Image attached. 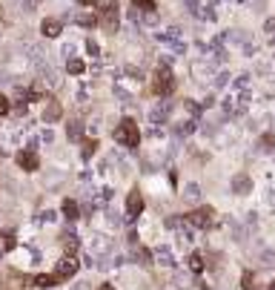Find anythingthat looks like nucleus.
Wrapping results in <instances>:
<instances>
[{
  "instance_id": "obj_1",
  "label": "nucleus",
  "mask_w": 275,
  "mask_h": 290,
  "mask_svg": "<svg viewBox=\"0 0 275 290\" xmlns=\"http://www.w3.org/2000/svg\"><path fill=\"white\" fill-rule=\"evenodd\" d=\"M115 141H118V144H124V147H129V150H135V147H138L140 132H138V124L132 121V118H124V121L118 124V129H115Z\"/></svg>"
},
{
  "instance_id": "obj_2",
  "label": "nucleus",
  "mask_w": 275,
  "mask_h": 290,
  "mask_svg": "<svg viewBox=\"0 0 275 290\" xmlns=\"http://www.w3.org/2000/svg\"><path fill=\"white\" fill-rule=\"evenodd\" d=\"M155 41L164 43V46H172L178 55H183L186 52V43L181 41V29L178 26H166V29H158L155 32Z\"/></svg>"
},
{
  "instance_id": "obj_3",
  "label": "nucleus",
  "mask_w": 275,
  "mask_h": 290,
  "mask_svg": "<svg viewBox=\"0 0 275 290\" xmlns=\"http://www.w3.org/2000/svg\"><path fill=\"white\" fill-rule=\"evenodd\" d=\"M152 89L164 98L175 92V78H172V69L169 66H158V72H155V86Z\"/></svg>"
},
{
  "instance_id": "obj_4",
  "label": "nucleus",
  "mask_w": 275,
  "mask_h": 290,
  "mask_svg": "<svg viewBox=\"0 0 275 290\" xmlns=\"http://www.w3.org/2000/svg\"><path fill=\"white\" fill-rule=\"evenodd\" d=\"M89 250H92V253H97V256H109L115 247H112V238H109V235L92 233V238H89Z\"/></svg>"
},
{
  "instance_id": "obj_5",
  "label": "nucleus",
  "mask_w": 275,
  "mask_h": 290,
  "mask_svg": "<svg viewBox=\"0 0 275 290\" xmlns=\"http://www.w3.org/2000/svg\"><path fill=\"white\" fill-rule=\"evenodd\" d=\"M126 213H129V221L126 224H132L143 213V195H140V190H132L129 193V198H126Z\"/></svg>"
},
{
  "instance_id": "obj_6",
  "label": "nucleus",
  "mask_w": 275,
  "mask_h": 290,
  "mask_svg": "<svg viewBox=\"0 0 275 290\" xmlns=\"http://www.w3.org/2000/svg\"><path fill=\"white\" fill-rule=\"evenodd\" d=\"M17 167H20V170H26V173H35V170L41 167L38 152H35V150H23L20 155H17Z\"/></svg>"
},
{
  "instance_id": "obj_7",
  "label": "nucleus",
  "mask_w": 275,
  "mask_h": 290,
  "mask_svg": "<svg viewBox=\"0 0 275 290\" xmlns=\"http://www.w3.org/2000/svg\"><path fill=\"white\" fill-rule=\"evenodd\" d=\"M186 221L192 224V227H212V210H195V213H189L186 216Z\"/></svg>"
},
{
  "instance_id": "obj_8",
  "label": "nucleus",
  "mask_w": 275,
  "mask_h": 290,
  "mask_svg": "<svg viewBox=\"0 0 275 290\" xmlns=\"http://www.w3.org/2000/svg\"><path fill=\"white\" fill-rule=\"evenodd\" d=\"M229 187H232L235 195H249L252 193V178L244 175V173H241V175H232V184H229Z\"/></svg>"
},
{
  "instance_id": "obj_9",
  "label": "nucleus",
  "mask_w": 275,
  "mask_h": 290,
  "mask_svg": "<svg viewBox=\"0 0 275 290\" xmlns=\"http://www.w3.org/2000/svg\"><path fill=\"white\" fill-rule=\"evenodd\" d=\"M60 32H63V23L57 20V17H46L41 23V35L43 38H60Z\"/></svg>"
},
{
  "instance_id": "obj_10",
  "label": "nucleus",
  "mask_w": 275,
  "mask_h": 290,
  "mask_svg": "<svg viewBox=\"0 0 275 290\" xmlns=\"http://www.w3.org/2000/svg\"><path fill=\"white\" fill-rule=\"evenodd\" d=\"M60 279H72L78 273V262H75V256H66V259H60L57 262V270H55Z\"/></svg>"
},
{
  "instance_id": "obj_11",
  "label": "nucleus",
  "mask_w": 275,
  "mask_h": 290,
  "mask_svg": "<svg viewBox=\"0 0 275 290\" xmlns=\"http://www.w3.org/2000/svg\"><path fill=\"white\" fill-rule=\"evenodd\" d=\"M63 118V107L57 104V101H46V107H43V121L46 124H55Z\"/></svg>"
},
{
  "instance_id": "obj_12",
  "label": "nucleus",
  "mask_w": 275,
  "mask_h": 290,
  "mask_svg": "<svg viewBox=\"0 0 275 290\" xmlns=\"http://www.w3.org/2000/svg\"><path fill=\"white\" fill-rule=\"evenodd\" d=\"M155 262L161 264V267H175V256H172L169 244H158L155 247Z\"/></svg>"
},
{
  "instance_id": "obj_13",
  "label": "nucleus",
  "mask_w": 275,
  "mask_h": 290,
  "mask_svg": "<svg viewBox=\"0 0 275 290\" xmlns=\"http://www.w3.org/2000/svg\"><path fill=\"white\" fill-rule=\"evenodd\" d=\"M169 115H172V107H169V104H158V107L149 110V121L152 124H164Z\"/></svg>"
},
{
  "instance_id": "obj_14",
  "label": "nucleus",
  "mask_w": 275,
  "mask_h": 290,
  "mask_svg": "<svg viewBox=\"0 0 275 290\" xmlns=\"http://www.w3.org/2000/svg\"><path fill=\"white\" fill-rule=\"evenodd\" d=\"M66 138L69 141H81L83 138V121L81 118H72L66 124Z\"/></svg>"
},
{
  "instance_id": "obj_15",
  "label": "nucleus",
  "mask_w": 275,
  "mask_h": 290,
  "mask_svg": "<svg viewBox=\"0 0 275 290\" xmlns=\"http://www.w3.org/2000/svg\"><path fill=\"white\" fill-rule=\"evenodd\" d=\"M183 201H189V204H198L201 201V187L189 181V184H183Z\"/></svg>"
},
{
  "instance_id": "obj_16",
  "label": "nucleus",
  "mask_w": 275,
  "mask_h": 290,
  "mask_svg": "<svg viewBox=\"0 0 275 290\" xmlns=\"http://www.w3.org/2000/svg\"><path fill=\"white\" fill-rule=\"evenodd\" d=\"M35 282H38V288H43V290H52V288H55V285H60L63 279L57 276V273H49V276L43 273V276H38V279H35Z\"/></svg>"
},
{
  "instance_id": "obj_17",
  "label": "nucleus",
  "mask_w": 275,
  "mask_h": 290,
  "mask_svg": "<svg viewBox=\"0 0 275 290\" xmlns=\"http://www.w3.org/2000/svg\"><path fill=\"white\" fill-rule=\"evenodd\" d=\"M186 267H189V273H204V259H201V253H189V259H186Z\"/></svg>"
},
{
  "instance_id": "obj_18",
  "label": "nucleus",
  "mask_w": 275,
  "mask_h": 290,
  "mask_svg": "<svg viewBox=\"0 0 275 290\" xmlns=\"http://www.w3.org/2000/svg\"><path fill=\"white\" fill-rule=\"evenodd\" d=\"M78 213H81V207H78L72 198H66V201H63V216H66V221L75 224V221H78Z\"/></svg>"
},
{
  "instance_id": "obj_19",
  "label": "nucleus",
  "mask_w": 275,
  "mask_h": 290,
  "mask_svg": "<svg viewBox=\"0 0 275 290\" xmlns=\"http://www.w3.org/2000/svg\"><path fill=\"white\" fill-rule=\"evenodd\" d=\"M229 233H232V238L241 244V241H247V230L241 227V221H235V219H229Z\"/></svg>"
},
{
  "instance_id": "obj_20",
  "label": "nucleus",
  "mask_w": 275,
  "mask_h": 290,
  "mask_svg": "<svg viewBox=\"0 0 275 290\" xmlns=\"http://www.w3.org/2000/svg\"><path fill=\"white\" fill-rule=\"evenodd\" d=\"M78 247H81L78 235H75V233H66V238H63V250H66V256H75V253H78Z\"/></svg>"
},
{
  "instance_id": "obj_21",
  "label": "nucleus",
  "mask_w": 275,
  "mask_h": 290,
  "mask_svg": "<svg viewBox=\"0 0 275 290\" xmlns=\"http://www.w3.org/2000/svg\"><path fill=\"white\" fill-rule=\"evenodd\" d=\"M75 20H78V23H81V26H86V29H92V26H97V23H100V14H75Z\"/></svg>"
},
{
  "instance_id": "obj_22",
  "label": "nucleus",
  "mask_w": 275,
  "mask_h": 290,
  "mask_svg": "<svg viewBox=\"0 0 275 290\" xmlns=\"http://www.w3.org/2000/svg\"><path fill=\"white\" fill-rule=\"evenodd\" d=\"M192 238H195L192 230H189V227L183 224V227L178 230V244H181V247H192Z\"/></svg>"
},
{
  "instance_id": "obj_23",
  "label": "nucleus",
  "mask_w": 275,
  "mask_h": 290,
  "mask_svg": "<svg viewBox=\"0 0 275 290\" xmlns=\"http://www.w3.org/2000/svg\"><path fill=\"white\" fill-rule=\"evenodd\" d=\"M258 150H261V152H275V135H273V132L261 135V141H258Z\"/></svg>"
},
{
  "instance_id": "obj_24",
  "label": "nucleus",
  "mask_w": 275,
  "mask_h": 290,
  "mask_svg": "<svg viewBox=\"0 0 275 290\" xmlns=\"http://www.w3.org/2000/svg\"><path fill=\"white\" fill-rule=\"evenodd\" d=\"M66 69H69V75H83V72H86V63L78 60V58H72V60L66 63Z\"/></svg>"
},
{
  "instance_id": "obj_25",
  "label": "nucleus",
  "mask_w": 275,
  "mask_h": 290,
  "mask_svg": "<svg viewBox=\"0 0 275 290\" xmlns=\"http://www.w3.org/2000/svg\"><path fill=\"white\" fill-rule=\"evenodd\" d=\"M95 152H97V141L92 138V141H86V144H83V150H81V158H83V161H89V158H92Z\"/></svg>"
},
{
  "instance_id": "obj_26",
  "label": "nucleus",
  "mask_w": 275,
  "mask_h": 290,
  "mask_svg": "<svg viewBox=\"0 0 275 290\" xmlns=\"http://www.w3.org/2000/svg\"><path fill=\"white\" fill-rule=\"evenodd\" d=\"M152 259H155V253H149V250H143V247L135 250V262H140V264H146V267H149Z\"/></svg>"
},
{
  "instance_id": "obj_27",
  "label": "nucleus",
  "mask_w": 275,
  "mask_h": 290,
  "mask_svg": "<svg viewBox=\"0 0 275 290\" xmlns=\"http://www.w3.org/2000/svg\"><path fill=\"white\" fill-rule=\"evenodd\" d=\"M112 95L118 98V101H124V104H132V95H129V92H126L124 86H118V83H115V86H112Z\"/></svg>"
},
{
  "instance_id": "obj_28",
  "label": "nucleus",
  "mask_w": 275,
  "mask_h": 290,
  "mask_svg": "<svg viewBox=\"0 0 275 290\" xmlns=\"http://www.w3.org/2000/svg\"><path fill=\"white\" fill-rule=\"evenodd\" d=\"M183 110L189 112L192 118H198V115H201V104H195V101H189V98H186V101H183Z\"/></svg>"
},
{
  "instance_id": "obj_29",
  "label": "nucleus",
  "mask_w": 275,
  "mask_h": 290,
  "mask_svg": "<svg viewBox=\"0 0 275 290\" xmlns=\"http://www.w3.org/2000/svg\"><path fill=\"white\" fill-rule=\"evenodd\" d=\"M132 6H138L140 12H155V0H132Z\"/></svg>"
},
{
  "instance_id": "obj_30",
  "label": "nucleus",
  "mask_w": 275,
  "mask_h": 290,
  "mask_svg": "<svg viewBox=\"0 0 275 290\" xmlns=\"http://www.w3.org/2000/svg\"><path fill=\"white\" fill-rule=\"evenodd\" d=\"M181 221H186V219H178V216H169V219L164 221V227H166V230H181V227H183Z\"/></svg>"
},
{
  "instance_id": "obj_31",
  "label": "nucleus",
  "mask_w": 275,
  "mask_h": 290,
  "mask_svg": "<svg viewBox=\"0 0 275 290\" xmlns=\"http://www.w3.org/2000/svg\"><path fill=\"white\" fill-rule=\"evenodd\" d=\"M183 6L189 9V14H195V17H201V9H204V6H201L198 0H183Z\"/></svg>"
},
{
  "instance_id": "obj_32",
  "label": "nucleus",
  "mask_w": 275,
  "mask_h": 290,
  "mask_svg": "<svg viewBox=\"0 0 275 290\" xmlns=\"http://www.w3.org/2000/svg\"><path fill=\"white\" fill-rule=\"evenodd\" d=\"M232 89H235V92H247V89H249V75H241V78L235 81Z\"/></svg>"
},
{
  "instance_id": "obj_33",
  "label": "nucleus",
  "mask_w": 275,
  "mask_h": 290,
  "mask_svg": "<svg viewBox=\"0 0 275 290\" xmlns=\"http://www.w3.org/2000/svg\"><path fill=\"white\" fill-rule=\"evenodd\" d=\"M227 81H229V72H218V75H215V81H212V86L221 89V86H227Z\"/></svg>"
},
{
  "instance_id": "obj_34",
  "label": "nucleus",
  "mask_w": 275,
  "mask_h": 290,
  "mask_svg": "<svg viewBox=\"0 0 275 290\" xmlns=\"http://www.w3.org/2000/svg\"><path fill=\"white\" fill-rule=\"evenodd\" d=\"M55 219H57V213H55V210H43L41 216H38V221H43V224H52Z\"/></svg>"
},
{
  "instance_id": "obj_35",
  "label": "nucleus",
  "mask_w": 275,
  "mask_h": 290,
  "mask_svg": "<svg viewBox=\"0 0 275 290\" xmlns=\"http://www.w3.org/2000/svg\"><path fill=\"white\" fill-rule=\"evenodd\" d=\"M192 132H195V121H183L178 126V135H192Z\"/></svg>"
},
{
  "instance_id": "obj_36",
  "label": "nucleus",
  "mask_w": 275,
  "mask_h": 290,
  "mask_svg": "<svg viewBox=\"0 0 275 290\" xmlns=\"http://www.w3.org/2000/svg\"><path fill=\"white\" fill-rule=\"evenodd\" d=\"M201 20H218L215 9H212V6H204V9H201Z\"/></svg>"
},
{
  "instance_id": "obj_37",
  "label": "nucleus",
  "mask_w": 275,
  "mask_h": 290,
  "mask_svg": "<svg viewBox=\"0 0 275 290\" xmlns=\"http://www.w3.org/2000/svg\"><path fill=\"white\" fill-rule=\"evenodd\" d=\"M86 52H89L92 58H100V46H97L95 41H86Z\"/></svg>"
},
{
  "instance_id": "obj_38",
  "label": "nucleus",
  "mask_w": 275,
  "mask_h": 290,
  "mask_svg": "<svg viewBox=\"0 0 275 290\" xmlns=\"http://www.w3.org/2000/svg\"><path fill=\"white\" fill-rule=\"evenodd\" d=\"M106 219H109V224H115V227H121V216H118L115 210H106Z\"/></svg>"
},
{
  "instance_id": "obj_39",
  "label": "nucleus",
  "mask_w": 275,
  "mask_h": 290,
  "mask_svg": "<svg viewBox=\"0 0 275 290\" xmlns=\"http://www.w3.org/2000/svg\"><path fill=\"white\" fill-rule=\"evenodd\" d=\"M9 112H12V104H9L6 98L0 95V115H9Z\"/></svg>"
},
{
  "instance_id": "obj_40",
  "label": "nucleus",
  "mask_w": 275,
  "mask_h": 290,
  "mask_svg": "<svg viewBox=\"0 0 275 290\" xmlns=\"http://www.w3.org/2000/svg\"><path fill=\"white\" fill-rule=\"evenodd\" d=\"M267 204L275 210V187H270V190H267Z\"/></svg>"
},
{
  "instance_id": "obj_41",
  "label": "nucleus",
  "mask_w": 275,
  "mask_h": 290,
  "mask_svg": "<svg viewBox=\"0 0 275 290\" xmlns=\"http://www.w3.org/2000/svg\"><path fill=\"white\" fill-rule=\"evenodd\" d=\"M100 195H103V201H112V195H115V190H112V187H103V190H100Z\"/></svg>"
},
{
  "instance_id": "obj_42",
  "label": "nucleus",
  "mask_w": 275,
  "mask_h": 290,
  "mask_svg": "<svg viewBox=\"0 0 275 290\" xmlns=\"http://www.w3.org/2000/svg\"><path fill=\"white\" fill-rule=\"evenodd\" d=\"M126 75H129V78H138V81H140V69H135V66H126Z\"/></svg>"
},
{
  "instance_id": "obj_43",
  "label": "nucleus",
  "mask_w": 275,
  "mask_h": 290,
  "mask_svg": "<svg viewBox=\"0 0 275 290\" xmlns=\"http://www.w3.org/2000/svg\"><path fill=\"white\" fill-rule=\"evenodd\" d=\"M41 138L46 141V144H49V141L55 138V132H52V129H43V132H41Z\"/></svg>"
},
{
  "instance_id": "obj_44",
  "label": "nucleus",
  "mask_w": 275,
  "mask_h": 290,
  "mask_svg": "<svg viewBox=\"0 0 275 290\" xmlns=\"http://www.w3.org/2000/svg\"><path fill=\"white\" fill-rule=\"evenodd\" d=\"M129 247H138V233L135 230H129Z\"/></svg>"
},
{
  "instance_id": "obj_45",
  "label": "nucleus",
  "mask_w": 275,
  "mask_h": 290,
  "mask_svg": "<svg viewBox=\"0 0 275 290\" xmlns=\"http://www.w3.org/2000/svg\"><path fill=\"white\" fill-rule=\"evenodd\" d=\"M69 290H89V285H86V282H75Z\"/></svg>"
},
{
  "instance_id": "obj_46",
  "label": "nucleus",
  "mask_w": 275,
  "mask_h": 290,
  "mask_svg": "<svg viewBox=\"0 0 275 290\" xmlns=\"http://www.w3.org/2000/svg\"><path fill=\"white\" fill-rule=\"evenodd\" d=\"M264 262H267V264H275V253H273V250H270V253H264Z\"/></svg>"
},
{
  "instance_id": "obj_47",
  "label": "nucleus",
  "mask_w": 275,
  "mask_h": 290,
  "mask_svg": "<svg viewBox=\"0 0 275 290\" xmlns=\"http://www.w3.org/2000/svg\"><path fill=\"white\" fill-rule=\"evenodd\" d=\"M264 29H267V32H275V17H270V20L264 23Z\"/></svg>"
},
{
  "instance_id": "obj_48",
  "label": "nucleus",
  "mask_w": 275,
  "mask_h": 290,
  "mask_svg": "<svg viewBox=\"0 0 275 290\" xmlns=\"http://www.w3.org/2000/svg\"><path fill=\"white\" fill-rule=\"evenodd\" d=\"M72 52H75V46L69 43V46H63V58H72Z\"/></svg>"
},
{
  "instance_id": "obj_49",
  "label": "nucleus",
  "mask_w": 275,
  "mask_h": 290,
  "mask_svg": "<svg viewBox=\"0 0 275 290\" xmlns=\"http://www.w3.org/2000/svg\"><path fill=\"white\" fill-rule=\"evenodd\" d=\"M78 3H81V6H95L97 0H78Z\"/></svg>"
},
{
  "instance_id": "obj_50",
  "label": "nucleus",
  "mask_w": 275,
  "mask_h": 290,
  "mask_svg": "<svg viewBox=\"0 0 275 290\" xmlns=\"http://www.w3.org/2000/svg\"><path fill=\"white\" fill-rule=\"evenodd\" d=\"M97 290H115V288H112V285H100Z\"/></svg>"
},
{
  "instance_id": "obj_51",
  "label": "nucleus",
  "mask_w": 275,
  "mask_h": 290,
  "mask_svg": "<svg viewBox=\"0 0 275 290\" xmlns=\"http://www.w3.org/2000/svg\"><path fill=\"white\" fill-rule=\"evenodd\" d=\"M270 290H275V282H273V285H270Z\"/></svg>"
},
{
  "instance_id": "obj_52",
  "label": "nucleus",
  "mask_w": 275,
  "mask_h": 290,
  "mask_svg": "<svg viewBox=\"0 0 275 290\" xmlns=\"http://www.w3.org/2000/svg\"><path fill=\"white\" fill-rule=\"evenodd\" d=\"M166 290H178V288H166Z\"/></svg>"
},
{
  "instance_id": "obj_53",
  "label": "nucleus",
  "mask_w": 275,
  "mask_h": 290,
  "mask_svg": "<svg viewBox=\"0 0 275 290\" xmlns=\"http://www.w3.org/2000/svg\"><path fill=\"white\" fill-rule=\"evenodd\" d=\"M273 43H275V38H273Z\"/></svg>"
}]
</instances>
